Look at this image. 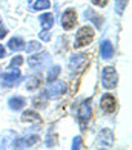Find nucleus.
Masks as SVG:
<instances>
[{"label": "nucleus", "mask_w": 132, "mask_h": 150, "mask_svg": "<svg viewBox=\"0 0 132 150\" xmlns=\"http://www.w3.org/2000/svg\"><path fill=\"white\" fill-rule=\"evenodd\" d=\"M91 117H92V100L86 98L78 106V112H77V120H78V126L81 130H85L88 127L89 121H91Z\"/></svg>", "instance_id": "f257e3e1"}, {"label": "nucleus", "mask_w": 132, "mask_h": 150, "mask_svg": "<svg viewBox=\"0 0 132 150\" xmlns=\"http://www.w3.org/2000/svg\"><path fill=\"white\" fill-rule=\"evenodd\" d=\"M94 29L91 26H81L75 34V40H74V47L75 49H80V47H85L88 45L92 43L94 40Z\"/></svg>", "instance_id": "f03ea898"}, {"label": "nucleus", "mask_w": 132, "mask_h": 150, "mask_svg": "<svg viewBox=\"0 0 132 150\" xmlns=\"http://www.w3.org/2000/svg\"><path fill=\"white\" fill-rule=\"evenodd\" d=\"M88 63H89V55L86 52L74 54L69 58V69H71L72 74H78V72H83L86 69Z\"/></svg>", "instance_id": "7ed1b4c3"}, {"label": "nucleus", "mask_w": 132, "mask_h": 150, "mask_svg": "<svg viewBox=\"0 0 132 150\" xmlns=\"http://www.w3.org/2000/svg\"><path fill=\"white\" fill-rule=\"evenodd\" d=\"M118 83V75L114 66H106L101 69V86L105 89H114Z\"/></svg>", "instance_id": "20e7f679"}, {"label": "nucleus", "mask_w": 132, "mask_h": 150, "mask_svg": "<svg viewBox=\"0 0 132 150\" xmlns=\"http://www.w3.org/2000/svg\"><path fill=\"white\" fill-rule=\"evenodd\" d=\"M66 91H68V86H66L65 81H52V83H49V86L45 89L43 93L51 100H57L61 95H65Z\"/></svg>", "instance_id": "39448f33"}, {"label": "nucleus", "mask_w": 132, "mask_h": 150, "mask_svg": "<svg viewBox=\"0 0 132 150\" xmlns=\"http://www.w3.org/2000/svg\"><path fill=\"white\" fill-rule=\"evenodd\" d=\"M48 63H49V54L48 52H40L36 54V55L28 57V66L32 71H41Z\"/></svg>", "instance_id": "423d86ee"}, {"label": "nucleus", "mask_w": 132, "mask_h": 150, "mask_svg": "<svg viewBox=\"0 0 132 150\" xmlns=\"http://www.w3.org/2000/svg\"><path fill=\"white\" fill-rule=\"evenodd\" d=\"M77 25V12L72 8H68L65 9V12L61 14V28L65 31H71L75 28Z\"/></svg>", "instance_id": "0eeeda50"}, {"label": "nucleus", "mask_w": 132, "mask_h": 150, "mask_svg": "<svg viewBox=\"0 0 132 150\" xmlns=\"http://www.w3.org/2000/svg\"><path fill=\"white\" fill-rule=\"evenodd\" d=\"M20 78H22V72L19 71V67H11V71L5 72L2 75V86L3 87H12Z\"/></svg>", "instance_id": "6e6552de"}, {"label": "nucleus", "mask_w": 132, "mask_h": 150, "mask_svg": "<svg viewBox=\"0 0 132 150\" xmlns=\"http://www.w3.org/2000/svg\"><path fill=\"white\" fill-rule=\"evenodd\" d=\"M114 142V133L109 129H101L98 133V138H97L95 147H103V149H109Z\"/></svg>", "instance_id": "1a4fd4ad"}, {"label": "nucleus", "mask_w": 132, "mask_h": 150, "mask_svg": "<svg viewBox=\"0 0 132 150\" xmlns=\"http://www.w3.org/2000/svg\"><path fill=\"white\" fill-rule=\"evenodd\" d=\"M39 141V135L36 133H31V135H26L23 138H19L12 142V147L14 149H29L32 146H36Z\"/></svg>", "instance_id": "9d476101"}, {"label": "nucleus", "mask_w": 132, "mask_h": 150, "mask_svg": "<svg viewBox=\"0 0 132 150\" xmlns=\"http://www.w3.org/2000/svg\"><path fill=\"white\" fill-rule=\"evenodd\" d=\"M115 97L114 95H111V93H105V95H101V98H100V107H101V110L105 112V113H114L115 112Z\"/></svg>", "instance_id": "9b49d317"}, {"label": "nucleus", "mask_w": 132, "mask_h": 150, "mask_svg": "<svg viewBox=\"0 0 132 150\" xmlns=\"http://www.w3.org/2000/svg\"><path fill=\"white\" fill-rule=\"evenodd\" d=\"M25 106H26V100L22 97V95H12V97H9V100H8V107L14 112L22 110Z\"/></svg>", "instance_id": "f8f14e48"}, {"label": "nucleus", "mask_w": 132, "mask_h": 150, "mask_svg": "<svg viewBox=\"0 0 132 150\" xmlns=\"http://www.w3.org/2000/svg\"><path fill=\"white\" fill-rule=\"evenodd\" d=\"M41 83H43L41 74H39V72L34 74V75H31V77L26 78V91H29V92L36 91V89H39V87L41 86Z\"/></svg>", "instance_id": "ddd939ff"}, {"label": "nucleus", "mask_w": 132, "mask_h": 150, "mask_svg": "<svg viewBox=\"0 0 132 150\" xmlns=\"http://www.w3.org/2000/svg\"><path fill=\"white\" fill-rule=\"evenodd\" d=\"M100 55H101L103 60H111L114 57V46H112V43H111L109 40L101 42V45H100Z\"/></svg>", "instance_id": "4468645a"}, {"label": "nucleus", "mask_w": 132, "mask_h": 150, "mask_svg": "<svg viewBox=\"0 0 132 150\" xmlns=\"http://www.w3.org/2000/svg\"><path fill=\"white\" fill-rule=\"evenodd\" d=\"M23 122H41V117L37 110H34V109H28L22 113V117H20Z\"/></svg>", "instance_id": "2eb2a0df"}, {"label": "nucleus", "mask_w": 132, "mask_h": 150, "mask_svg": "<svg viewBox=\"0 0 132 150\" xmlns=\"http://www.w3.org/2000/svg\"><path fill=\"white\" fill-rule=\"evenodd\" d=\"M85 17H86L88 20H91V22L95 25V28H97V29H101V26H103V17L98 16L95 11H92V9H86V11H85Z\"/></svg>", "instance_id": "dca6fc26"}, {"label": "nucleus", "mask_w": 132, "mask_h": 150, "mask_svg": "<svg viewBox=\"0 0 132 150\" xmlns=\"http://www.w3.org/2000/svg\"><path fill=\"white\" fill-rule=\"evenodd\" d=\"M40 25L43 31H49L54 26V16L51 12H45V14L40 16Z\"/></svg>", "instance_id": "f3484780"}, {"label": "nucleus", "mask_w": 132, "mask_h": 150, "mask_svg": "<svg viewBox=\"0 0 132 150\" xmlns=\"http://www.w3.org/2000/svg\"><path fill=\"white\" fill-rule=\"evenodd\" d=\"M25 40L22 37H12L9 42H8V47L11 51H22L25 49Z\"/></svg>", "instance_id": "a211bd4d"}, {"label": "nucleus", "mask_w": 132, "mask_h": 150, "mask_svg": "<svg viewBox=\"0 0 132 150\" xmlns=\"http://www.w3.org/2000/svg\"><path fill=\"white\" fill-rule=\"evenodd\" d=\"M48 98L45 93H40V95H36V97H32V106L36 109H45L48 106Z\"/></svg>", "instance_id": "6ab92c4d"}, {"label": "nucleus", "mask_w": 132, "mask_h": 150, "mask_svg": "<svg viewBox=\"0 0 132 150\" xmlns=\"http://www.w3.org/2000/svg\"><path fill=\"white\" fill-rule=\"evenodd\" d=\"M45 144L48 149H54V147H57L59 144V141H57V135H55L52 132V129H49V133L46 135V141H45Z\"/></svg>", "instance_id": "aec40b11"}, {"label": "nucleus", "mask_w": 132, "mask_h": 150, "mask_svg": "<svg viewBox=\"0 0 132 150\" xmlns=\"http://www.w3.org/2000/svg\"><path fill=\"white\" fill-rule=\"evenodd\" d=\"M60 71H61V67H60V66H52V67H51V69H49V72H48V77H46L48 84L57 80V77L60 75Z\"/></svg>", "instance_id": "412c9836"}, {"label": "nucleus", "mask_w": 132, "mask_h": 150, "mask_svg": "<svg viewBox=\"0 0 132 150\" xmlns=\"http://www.w3.org/2000/svg\"><path fill=\"white\" fill-rule=\"evenodd\" d=\"M51 8V2L49 0H37L32 3V9L34 11H41V9H49Z\"/></svg>", "instance_id": "4be33fe9"}, {"label": "nucleus", "mask_w": 132, "mask_h": 150, "mask_svg": "<svg viewBox=\"0 0 132 150\" xmlns=\"http://www.w3.org/2000/svg\"><path fill=\"white\" fill-rule=\"evenodd\" d=\"M40 47L41 45L39 42H36V40H32V42H28V45H25V49L28 54H31V52H36V51H40Z\"/></svg>", "instance_id": "5701e85b"}, {"label": "nucleus", "mask_w": 132, "mask_h": 150, "mask_svg": "<svg viewBox=\"0 0 132 150\" xmlns=\"http://www.w3.org/2000/svg\"><path fill=\"white\" fill-rule=\"evenodd\" d=\"M126 6H128V0H115V11L118 16H121L124 12Z\"/></svg>", "instance_id": "b1692460"}, {"label": "nucleus", "mask_w": 132, "mask_h": 150, "mask_svg": "<svg viewBox=\"0 0 132 150\" xmlns=\"http://www.w3.org/2000/svg\"><path fill=\"white\" fill-rule=\"evenodd\" d=\"M20 64H23V57H22V55L12 57L11 61H9V67H19Z\"/></svg>", "instance_id": "393cba45"}, {"label": "nucleus", "mask_w": 132, "mask_h": 150, "mask_svg": "<svg viewBox=\"0 0 132 150\" xmlns=\"http://www.w3.org/2000/svg\"><path fill=\"white\" fill-rule=\"evenodd\" d=\"M81 147H83L81 136H75V138L72 139V146H71V149H72V150H78V149H81Z\"/></svg>", "instance_id": "a878e982"}, {"label": "nucleus", "mask_w": 132, "mask_h": 150, "mask_svg": "<svg viewBox=\"0 0 132 150\" xmlns=\"http://www.w3.org/2000/svg\"><path fill=\"white\" fill-rule=\"evenodd\" d=\"M91 2H92V5L98 6V8H105V6L108 5L109 0H91Z\"/></svg>", "instance_id": "bb28decb"}, {"label": "nucleus", "mask_w": 132, "mask_h": 150, "mask_svg": "<svg viewBox=\"0 0 132 150\" xmlns=\"http://www.w3.org/2000/svg\"><path fill=\"white\" fill-rule=\"evenodd\" d=\"M39 37H40V40H43V42H49V40H51L49 32H48V31H41Z\"/></svg>", "instance_id": "cd10ccee"}, {"label": "nucleus", "mask_w": 132, "mask_h": 150, "mask_svg": "<svg viewBox=\"0 0 132 150\" xmlns=\"http://www.w3.org/2000/svg\"><path fill=\"white\" fill-rule=\"evenodd\" d=\"M6 34H8V29H6L5 26L0 25V38H3V37L6 35Z\"/></svg>", "instance_id": "c85d7f7f"}, {"label": "nucleus", "mask_w": 132, "mask_h": 150, "mask_svg": "<svg viewBox=\"0 0 132 150\" xmlns=\"http://www.w3.org/2000/svg\"><path fill=\"white\" fill-rule=\"evenodd\" d=\"M6 55V49L3 47V45H0V58H3Z\"/></svg>", "instance_id": "c756f323"}, {"label": "nucleus", "mask_w": 132, "mask_h": 150, "mask_svg": "<svg viewBox=\"0 0 132 150\" xmlns=\"http://www.w3.org/2000/svg\"><path fill=\"white\" fill-rule=\"evenodd\" d=\"M0 25H2V17H0Z\"/></svg>", "instance_id": "7c9ffc66"}, {"label": "nucleus", "mask_w": 132, "mask_h": 150, "mask_svg": "<svg viewBox=\"0 0 132 150\" xmlns=\"http://www.w3.org/2000/svg\"><path fill=\"white\" fill-rule=\"evenodd\" d=\"M31 2H32V0H28V3H31Z\"/></svg>", "instance_id": "2f4dec72"}]
</instances>
